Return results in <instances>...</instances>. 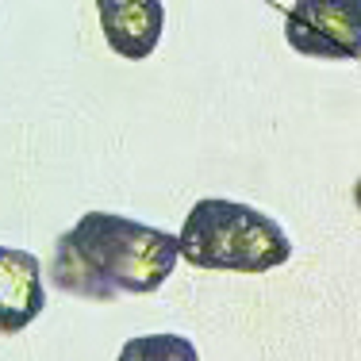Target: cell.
Masks as SVG:
<instances>
[{
    "instance_id": "obj_1",
    "label": "cell",
    "mask_w": 361,
    "mask_h": 361,
    "mask_svg": "<svg viewBox=\"0 0 361 361\" xmlns=\"http://www.w3.org/2000/svg\"><path fill=\"white\" fill-rule=\"evenodd\" d=\"M180 254L177 235L150 223L116 216V212H85L66 235H58L50 254V285L77 300L150 296L173 277Z\"/></svg>"
},
{
    "instance_id": "obj_2",
    "label": "cell",
    "mask_w": 361,
    "mask_h": 361,
    "mask_svg": "<svg viewBox=\"0 0 361 361\" xmlns=\"http://www.w3.org/2000/svg\"><path fill=\"white\" fill-rule=\"evenodd\" d=\"M177 254L185 265L212 273H269L292 257V238L254 204L204 196L180 223Z\"/></svg>"
},
{
    "instance_id": "obj_3",
    "label": "cell",
    "mask_w": 361,
    "mask_h": 361,
    "mask_svg": "<svg viewBox=\"0 0 361 361\" xmlns=\"http://www.w3.org/2000/svg\"><path fill=\"white\" fill-rule=\"evenodd\" d=\"M285 39L304 58H361V0H296L285 16Z\"/></svg>"
},
{
    "instance_id": "obj_4",
    "label": "cell",
    "mask_w": 361,
    "mask_h": 361,
    "mask_svg": "<svg viewBox=\"0 0 361 361\" xmlns=\"http://www.w3.org/2000/svg\"><path fill=\"white\" fill-rule=\"evenodd\" d=\"M100 31L108 47L127 62H142L158 50L166 31V4L161 0H97Z\"/></svg>"
},
{
    "instance_id": "obj_5",
    "label": "cell",
    "mask_w": 361,
    "mask_h": 361,
    "mask_svg": "<svg viewBox=\"0 0 361 361\" xmlns=\"http://www.w3.org/2000/svg\"><path fill=\"white\" fill-rule=\"evenodd\" d=\"M47 307L42 262L27 250L0 246V334H20Z\"/></svg>"
},
{
    "instance_id": "obj_6",
    "label": "cell",
    "mask_w": 361,
    "mask_h": 361,
    "mask_svg": "<svg viewBox=\"0 0 361 361\" xmlns=\"http://www.w3.org/2000/svg\"><path fill=\"white\" fill-rule=\"evenodd\" d=\"M116 361H200V354H196L192 338L161 331V334H139V338L123 342Z\"/></svg>"
},
{
    "instance_id": "obj_7",
    "label": "cell",
    "mask_w": 361,
    "mask_h": 361,
    "mask_svg": "<svg viewBox=\"0 0 361 361\" xmlns=\"http://www.w3.org/2000/svg\"><path fill=\"white\" fill-rule=\"evenodd\" d=\"M354 204H357V212H361V177L354 180Z\"/></svg>"
}]
</instances>
